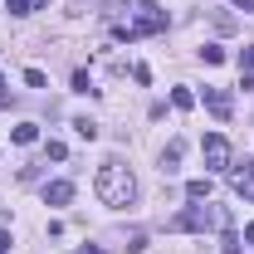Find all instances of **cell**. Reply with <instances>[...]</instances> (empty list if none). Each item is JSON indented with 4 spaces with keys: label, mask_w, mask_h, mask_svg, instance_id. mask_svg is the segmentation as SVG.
I'll use <instances>...</instances> for the list:
<instances>
[{
    "label": "cell",
    "mask_w": 254,
    "mask_h": 254,
    "mask_svg": "<svg viewBox=\"0 0 254 254\" xmlns=\"http://www.w3.org/2000/svg\"><path fill=\"white\" fill-rule=\"evenodd\" d=\"M186 200H210V176H195V181H186Z\"/></svg>",
    "instance_id": "9"
},
{
    "label": "cell",
    "mask_w": 254,
    "mask_h": 254,
    "mask_svg": "<svg viewBox=\"0 0 254 254\" xmlns=\"http://www.w3.org/2000/svg\"><path fill=\"white\" fill-rule=\"evenodd\" d=\"M25 83H30V88H44V83H49V78H44V73H39V68H25Z\"/></svg>",
    "instance_id": "17"
},
{
    "label": "cell",
    "mask_w": 254,
    "mask_h": 254,
    "mask_svg": "<svg viewBox=\"0 0 254 254\" xmlns=\"http://www.w3.org/2000/svg\"><path fill=\"white\" fill-rule=\"evenodd\" d=\"M171 108H181V113L195 108V93H190V88H171Z\"/></svg>",
    "instance_id": "13"
},
{
    "label": "cell",
    "mask_w": 254,
    "mask_h": 254,
    "mask_svg": "<svg viewBox=\"0 0 254 254\" xmlns=\"http://www.w3.org/2000/svg\"><path fill=\"white\" fill-rule=\"evenodd\" d=\"M220 254H240V240H235V235H225V245H220Z\"/></svg>",
    "instance_id": "19"
},
{
    "label": "cell",
    "mask_w": 254,
    "mask_h": 254,
    "mask_svg": "<svg viewBox=\"0 0 254 254\" xmlns=\"http://www.w3.org/2000/svg\"><path fill=\"white\" fill-rule=\"evenodd\" d=\"M132 10V20H118V34L123 39H137V34H161L166 30V10L157 0H123Z\"/></svg>",
    "instance_id": "2"
},
{
    "label": "cell",
    "mask_w": 254,
    "mask_h": 254,
    "mask_svg": "<svg viewBox=\"0 0 254 254\" xmlns=\"http://www.w3.org/2000/svg\"><path fill=\"white\" fill-rule=\"evenodd\" d=\"M235 10H245V15H254V0H235Z\"/></svg>",
    "instance_id": "20"
},
{
    "label": "cell",
    "mask_w": 254,
    "mask_h": 254,
    "mask_svg": "<svg viewBox=\"0 0 254 254\" xmlns=\"http://www.w3.org/2000/svg\"><path fill=\"white\" fill-rule=\"evenodd\" d=\"M44 152H49V161H64V157H68V147H64V142H44Z\"/></svg>",
    "instance_id": "16"
},
{
    "label": "cell",
    "mask_w": 254,
    "mask_h": 254,
    "mask_svg": "<svg viewBox=\"0 0 254 254\" xmlns=\"http://www.w3.org/2000/svg\"><path fill=\"white\" fill-rule=\"evenodd\" d=\"M200 157H205V171H230L235 152H230V142H225L220 132H210V137L200 142Z\"/></svg>",
    "instance_id": "4"
},
{
    "label": "cell",
    "mask_w": 254,
    "mask_h": 254,
    "mask_svg": "<svg viewBox=\"0 0 254 254\" xmlns=\"http://www.w3.org/2000/svg\"><path fill=\"white\" fill-rule=\"evenodd\" d=\"M245 240H250V245H254V225H245Z\"/></svg>",
    "instance_id": "23"
},
{
    "label": "cell",
    "mask_w": 254,
    "mask_h": 254,
    "mask_svg": "<svg viewBox=\"0 0 254 254\" xmlns=\"http://www.w3.org/2000/svg\"><path fill=\"white\" fill-rule=\"evenodd\" d=\"M230 186H235V195L254 200V157H245V161H230Z\"/></svg>",
    "instance_id": "5"
},
{
    "label": "cell",
    "mask_w": 254,
    "mask_h": 254,
    "mask_svg": "<svg viewBox=\"0 0 254 254\" xmlns=\"http://www.w3.org/2000/svg\"><path fill=\"white\" fill-rule=\"evenodd\" d=\"M5 250H10V235H5V230H0V254H5Z\"/></svg>",
    "instance_id": "22"
},
{
    "label": "cell",
    "mask_w": 254,
    "mask_h": 254,
    "mask_svg": "<svg viewBox=\"0 0 254 254\" xmlns=\"http://www.w3.org/2000/svg\"><path fill=\"white\" fill-rule=\"evenodd\" d=\"M5 10L10 15H34V10H44V0H5Z\"/></svg>",
    "instance_id": "10"
},
{
    "label": "cell",
    "mask_w": 254,
    "mask_h": 254,
    "mask_svg": "<svg viewBox=\"0 0 254 254\" xmlns=\"http://www.w3.org/2000/svg\"><path fill=\"white\" fill-rule=\"evenodd\" d=\"M181 157H186V142H181V137H171V142H166V152H161V176H171V171L181 166Z\"/></svg>",
    "instance_id": "7"
},
{
    "label": "cell",
    "mask_w": 254,
    "mask_h": 254,
    "mask_svg": "<svg viewBox=\"0 0 254 254\" xmlns=\"http://www.w3.org/2000/svg\"><path fill=\"white\" fill-rule=\"evenodd\" d=\"M5 88H10V83H5V78H0V98H5Z\"/></svg>",
    "instance_id": "24"
},
{
    "label": "cell",
    "mask_w": 254,
    "mask_h": 254,
    "mask_svg": "<svg viewBox=\"0 0 254 254\" xmlns=\"http://www.w3.org/2000/svg\"><path fill=\"white\" fill-rule=\"evenodd\" d=\"M73 132H78L83 142H93V137H98V123H93V118H73Z\"/></svg>",
    "instance_id": "12"
},
{
    "label": "cell",
    "mask_w": 254,
    "mask_h": 254,
    "mask_svg": "<svg viewBox=\"0 0 254 254\" xmlns=\"http://www.w3.org/2000/svg\"><path fill=\"white\" fill-rule=\"evenodd\" d=\"M210 20H215V30H220V34H235V15H230V10H215Z\"/></svg>",
    "instance_id": "14"
},
{
    "label": "cell",
    "mask_w": 254,
    "mask_h": 254,
    "mask_svg": "<svg viewBox=\"0 0 254 254\" xmlns=\"http://www.w3.org/2000/svg\"><path fill=\"white\" fill-rule=\"evenodd\" d=\"M200 59H205V64H225V49H220V44H205Z\"/></svg>",
    "instance_id": "15"
},
{
    "label": "cell",
    "mask_w": 254,
    "mask_h": 254,
    "mask_svg": "<svg viewBox=\"0 0 254 254\" xmlns=\"http://www.w3.org/2000/svg\"><path fill=\"white\" fill-rule=\"evenodd\" d=\"M240 73H254V49H245V54H240Z\"/></svg>",
    "instance_id": "18"
},
{
    "label": "cell",
    "mask_w": 254,
    "mask_h": 254,
    "mask_svg": "<svg viewBox=\"0 0 254 254\" xmlns=\"http://www.w3.org/2000/svg\"><path fill=\"white\" fill-rule=\"evenodd\" d=\"M44 200H49V205H68V200H73V181H49V186H44Z\"/></svg>",
    "instance_id": "8"
},
{
    "label": "cell",
    "mask_w": 254,
    "mask_h": 254,
    "mask_svg": "<svg viewBox=\"0 0 254 254\" xmlns=\"http://www.w3.org/2000/svg\"><path fill=\"white\" fill-rule=\"evenodd\" d=\"M210 225H230V210H220V205H186L181 215H171V230H181V235L210 230Z\"/></svg>",
    "instance_id": "3"
},
{
    "label": "cell",
    "mask_w": 254,
    "mask_h": 254,
    "mask_svg": "<svg viewBox=\"0 0 254 254\" xmlns=\"http://www.w3.org/2000/svg\"><path fill=\"white\" fill-rule=\"evenodd\" d=\"M10 137H15L20 147H30V142H39V127H34V123H20L15 132H10Z\"/></svg>",
    "instance_id": "11"
},
{
    "label": "cell",
    "mask_w": 254,
    "mask_h": 254,
    "mask_svg": "<svg viewBox=\"0 0 254 254\" xmlns=\"http://www.w3.org/2000/svg\"><path fill=\"white\" fill-rule=\"evenodd\" d=\"M205 108H210V113H215V118H230V113H235V98L225 93V88H205Z\"/></svg>",
    "instance_id": "6"
},
{
    "label": "cell",
    "mask_w": 254,
    "mask_h": 254,
    "mask_svg": "<svg viewBox=\"0 0 254 254\" xmlns=\"http://www.w3.org/2000/svg\"><path fill=\"white\" fill-rule=\"evenodd\" d=\"M93 190H98L103 205L127 210V205L137 200V176H132V166H123L118 157H108L103 166H98V176H93Z\"/></svg>",
    "instance_id": "1"
},
{
    "label": "cell",
    "mask_w": 254,
    "mask_h": 254,
    "mask_svg": "<svg viewBox=\"0 0 254 254\" xmlns=\"http://www.w3.org/2000/svg\"><path fill=\"white\" fill-rule=\"evenodd\" d=\"M78 254H108V250H98V245H83V250H78Z\"/></svg>",
    "instance_id": "21"
}]
</instances>
